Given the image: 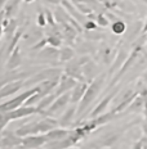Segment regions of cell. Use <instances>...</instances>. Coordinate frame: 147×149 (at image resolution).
<instances>
[{
  "instance_id": "6da1fadb",
  "label": "cell",
  "mask_w": 147,
  "mask_h": 149,
  "mask_svg": "<svg viewBox=\"0 0 147 149\" xmlns=\"http://www.w3.org/2000/svg\"><path fill=\"white\" fill-rule=\"evenodd\" d=\"M105 79H106V73H101V74H98L92 82H89L85 94H84V97L81 98V100L79 102V105H77L76 117L81 118V117L85 116V111L92 105V103L96 100V98L98 97V94L101 93L103 84H105Z\"/></svg>"
},
{
  "instance_id": "7a4b0ae2",
  "label": "cell",
  "mask_w": 147,
  "mask_h": 149,
  "mask_svg": "<svg viewBox=\"0 0 147 149\" xmlns=\"http://www.w3.org/2000/svg\"><path fill=\"white\" fill-rule=\"evenodd\" d=\"M57 126H58L57 120H54L53 117L45 116L41 120H37V121H34V122H29L20 126L14 132L18 136H21V138H25V136H29V135L46 134L48 131H51V130H53Z\"/></svg>"
},
{
  "instance_id": "3957f363",
  "label": "cell",
  "mask_w": 147,
  "mask_h": 149,
  "mask_svg": "<svg viewBox=\"0 0 147 149\" xmlns=\"http://www.w3.org/2000/svg\"><path fill=\"white\" fill-rule=\"evenodd\" d=\"M136 123H137V121L136 122L129 123V125H125L124 127H120V129L112 130L110 132H106V134L99 136V138H97L96 140H93V141H90L89 144H87L85 147H84V149H107V148H111L112 145L116 144L119 141V139L123 136L125 130H128L129 127L134 126Z\"/></svg>"
},
{
  "instance_id": "277c9868",
  "label": "cell",
  "mask_w": 147,
  "mask_h": 149,
  "mask_svg": "<svg viewBox=\"0 0 147 149\" xmlns=\"http://www.w3.org/2000/svg\"><path fill=\"white\" fill-rule=\"evenodd\" d=\"M39 90V86H35V88H31L30 90H26V91L21 93L20 95H17V97H14L13 99H11V100L5 102V103L0 104V111L1 112H12L14 109H17V108L22 107L25 104V102L29 99L32 94H35V93Z\"/></svg>"
},
{
  "instance_id": "5b68a950",
  "label": "cell",
  "mask_w": 147,
  "mask_h": 149,
  "mask_svg": "<svg viewBox=\"0 0 147 149\" xmlns=\"http://www.w3.org/2000/svg\"><path fill=\"white\" fill-rule=\"evenodd\" d=\"M68 103L70 102V93H65V94L59 95V97L56 98V100L52 103V105L44 112V117H53L54 118L56 116H61L65 111H66Z\"/></svg>"
},
{
  "instance_id": "8992f818",
  "label": "cell",
  "mask_w": 147,
  "mask_h": 149,
  "mask_svg": "<svg viewBox=\"0 0 147 149\" xmlns=\"http://www.w3.org/2000/svg\"><path fill=\"white\" fill-rule=\"evenodd\" d=\"M63 73L61 71V68H46V70L41 71V72L34 74L32 77H30L27 81H25V85H39L40 82L45 81V80H52V79H59L61 74Z\"/></svg>"
},
{
  "instance_id": "52a82bcc",
  "label": "cell",
  "mask_w": 147,
  "mask_h": 149,
  "mask_svg": "<svg viewBox=\"0 0 147 149\" xmlns=\"http://www.w3.org/2000/svg\"><path fill=\"white\" fill-rule=\"evenodd\" d=\"M139 94L138 90H133V89H128L121 94L120 99H116V105L112 108V111H115L116 113H124L127 111V108L130 105V103L136 99V97Z\"/></svg>"
},
{
  "instance_id": "ba28073f",
  "label": "cell",
  "mask_w": 147,
  "mask_h": 149,
  "mask_svg": "<svg viewBox=\"0 0 147 149\" xmlns=\"http://www.w3.org/2000/svg\"><path fill=\"white\" fill-rule=\"evenodd\" d=\"M119 89H120L119 86H114V88H112V91L108 93V94L106 95V97L103 98L98 104H97V107L94 108V109H93V111L89 113V118H94V117H98V116H101L102 113H105V112L107 111V107L111 104V102L114 100L115 97L117 95Z\"/></svg>"
},
{
  "instance_id": "9c48e42d",
  "label": "cell",
  "mask_w": 147,
  "mask_h": 149,
  "mask_svg": "<svg viewBox=\"0 0 147 149\" xmlns=\"http://www.w3.org/2000/svg\"><path fill=\"white\" fill-rule=\"evenodd\" d=\"M48 143L45 134H37V135H29L22 138V143L20 144L18 149H39L40 147L45 145Z\"/></svg>"
},
{
  "instance_id": "30bf717a",
  "label": "cell",
  "mask_w": 147,
  "mask_h": 149,
  "mask_svg": "<svg viewBox=\"0 0 147 149\" xmlns=\"http://www.w3.org/2000/svg\"><path fill=\"white\" fill-rule=\"evenodd\" d=\"M76 84H77V80L76 79H74V77L68 76V74H66V73L63 72V73L61 74V77H59L58 86L54 90L56 95L59 97V95L65 94V93H70L71 90L75 88V85H76Z\"/></svg>"
},
{
  "instance_id": "8fae6325",
  "label": "cell",
  "mask_w": 147,
  "mask_h": 149,
  "mask_svg": "<svg viewBox=\"0 0 147 149\" xmlns=\"http://www.w3.org/2000/svg\"><path fill=\"white\" fill-rule=\"evenodd\" d=\"M146 100H147V86L143 90H141L139 94L136 97V99L127 108L125 113H138V112H142L143 108H145Z\"/></svg>"
},
{
  "instance_id": "7c38bea8",
  "label": "cell",
  "mask_w": 147,
  "mask_h": 149,
  "mask_svg": "<svg viewBox=\"0 0 147 149\" xmlns=\"http://www.w3.org/2000/svg\"><path fill=\"white\" fill-rule=\"evenodd\" d=\"M25 85V81L22 79H18L15 81H11V82H7L0 88V99H4V98H8L11 95L15 94L18 90H21V88Z\"/></svg>"
},
{
  "instance_id": "4fadbf2b",
  "label": "cell",
  "mask_w": 147,
  "mask_h": 149,
  "mask_svg": "<svg viewBox=\"0 0 147 149\" xmlns=\"http://www.w3.org/2000/svg\"><path fill=\"white\" fill-rule=\"evenodd\" d=\"M0 143H1L3 148H18L20 144L22 143V138L18 136L14 131L9 132H1V138H0Z\"/></svg>"
},
{
  "instance_id": "5bb4252c",
  "label": "cell",
  "mask_w": 147,
  "mask_h": 149,
  "mask_svg": "<svg viewBox=\"0 0 147 149\" xmlns=\"http://www.w3.org/2000/svg\"><path fill=\"white\" fill-rule=\"evenodd\" d=\"M37 109L35 105H22V107L17 108V109L9 112V118L11 121L14 120H21V118H26L29 116H32V114H36Z\"/></svg>"
},
{
  "instance_id": "9a60e30c",
  "label": "cell",
  "mask_w": 147,
  "mask_h": 149,
  "mask_svg": "<svg viewBox=\"0 0 147 149\" xmlns=\"http://www.w3.org/2000/svg\"><path fill=\"white\" fill-rule=\"evenodd\" d=\"M89 84L87 81H77V84L75 85V88L70 91V102L72 104H76L81 100V98L84 97L87 89H88Z\"/></svg>"
},
{
  "instance_id": "2e32d148",
  "label": "cell",
  "mask_w": 147,
  "mask_h": 149,
  "mask_svg": "<svg viewBox=\"0 0 147 149\" xmlns=\"http://www.w3.org/2000/svg\"><path fill=\"white\" fill-rule=\"evenodd\" d=\"M76 111H77V107L76 105H72L70 108H66V111L59 116V118L57 120L58 121V126L59 127H65L67 129L68 126H71V123L74 122V118L76 116Z\"/></svg>"
},
{
  "instance_id": "e0dca14e",
  "label": "cell",
  "mask_w": 147,
  "mask_h": 149,
  "mask_svg": "<svg viewBox=\"0 0 147 149\" xmlns=\"http://www.w3.org/2000/svg\"><path fill=\"white\" fill-rule=\"evenodd\" d=\"M22 63V55L20 52V46L13 49V52L9 54L8 58V63H7V70L9 71H14L15 68H18Z\"/></svg>"
},
{
  "instance_id": "ac0fdd59",
  "label": "cell",
  "mask_w": 147,
  "mask_h": 149,
  "mask_svg": "<svg viewBox=\"0 0 147 149\" xmlns=\"http://www.w3.org/2000/svg\"><path fill=\"white\" fill-rule=\"evenodd\" d=\"M83 76H84V80L88 84L92 82L97 77V64L92 59L87 62L83 66Z\"/></svg>"
},
{
  "instance_id": "d6986e66",
  "label": "cell",
  "mask_w": 147,
  "mask_h": 149,
  "mask_svg": "<svg viewBox=\"0 0 147 149\" xmlns=\"http://www.w3.org/2000/svg\"><path fill=\"white\" fill-rule=\"evenodd\" d=\"M37 58H43L45 61H56L59 59V49L58 48H53V46H45L41 50H39Z\"/></svg>"
},
{
  "instance_id": "ffe728a7",
  "label": "cell",
  "mask_w": 147,
  "mask_h": 149,
  "mask_svg": "<svg viewBox=\"0 0 147 149\" xmlns=\"http://www.w3.org/2000/svg\"><path fill=\"white\" fill-rule=\"evenodd\" d=\"M68 132H70V130L65 129V127H54L53 130H51V131H48L45 134L46 139H48V143L49 141H57V140H61V139L66 138V136L68 135Z\"/></svg>"
},
{
  "instance_id": "44dd1931",
  "label": "cell",
  "mask_w": 147,
  "mask_h": 149,
  "mask_svg": "<svg viewBox=\"0 0 147 149\" xmlns=\"http://www.w3.org/2000/svg\"><path fill=\"white\" fill-rule=\"evenodd\" d=\"M20 3H21V0H8V3L5 4V8H4L5 19H12L13 18V15L18 12Z\"/></svg>"
},
{
  "instance_id": "7402d4cb",
  "label": "cell",
  "mask_w": 147,
  "mask_h": 149,
  "mask_svg": "<svg viewBox=\"0 0 147 149\" xmlns=\"http://www.w3.org/2000/svg\"><path fill=\"white\" fill-rule=\"evenodd\" d=\"M128 58V54L125 53L124 50H121L120 53L117 54V57L114 59V64L111 66V70H110V74H112L114 72H116V71H119L121 68V66L124 64V62L127 61Z\"/></svg>"
},
{
  "instance_id": "603a6c76",
  "label": "cell",
  "mask_w": 147,
  "mask_h": 149,
  "mask_svg": "<svg viewBox=\"0 0 147 149\" xmlns=\"http://www.w3.org/2000/svg\"><path fill=\"white\" fill-rule=\"evenodd\" d=\"M74 55L75 52L70 46H63L59 49V61L61 62H70L71 59H74Z\"/></svg>"
},
{
  "instance_id": "cb8c5ba5",
  "label": "cell",
  "mask_w": 147,
  "mask_h": 149,
  "mask_svg": "<svg viewBox=\"0 0 147 149\" xmlns=\"http://www.w3.org/2000/svg\"><path fill=\"white\" fill-rule=\"evenodd\" d=\"M98 55H99V58L102 59L103 63H110L111 61H114L112 59V49L111 48H108V46H106V48H102V49H99V52H98Z\"/></svg>"
},
{
  "instance_id": "d4e9b609",
  "label": "cell",
  "mask_w": 147,
  "mask_h": 149,
  "mask_svg": "<svg viewBox=\"0 0 147 149\" xmlns=\"http://www.w3.org/2000/svg\"><path fill=\"white\" fill-rule=\"evenodd\" d=\"M111 30L115 35H123V33H125V31H127V23L124 21L117 19L111 24Z\"/></svg>"
},
{
  "instance_id": "484cf974",
  "label": "cell",
  "mask_w": 147,
  "mask_h": 149,
  "mask_svg": "<svg viewBox=\"0 0 147 149\" xmlns=\"http://www.w3.org/2000/svg\"><path fill=\"white\" fill-rule=\"evenodd\" d=\"M9 121H11V118H9V112L0 111V134H1L3 130L5 129V126L8 125Z\"/></svg>"
},
{
  "instance_id": "4316f807",
  "label": "cell",
  "mask_w": 147,
  "mask_h": 149,
  "mask_svg": "<svg viewBox=\"0 0 147 149\" xmlns=\"http://www.w3.org/2000/svg\"><path fill=\"white\" fill-rule=\"evenodd\" d=\"M85 36L88 40H101L105 37L103 33H99V32H96V30H92V31H87L85 32Z\"/></svg>"
},
{
  "instance_id": "83f0119b",
  "label": "cell",
  "mask_w": 147,
  "mask_h": 149,
  "mask_svg": "<svg viewBox=\"0 0 147 149\" xmlns=\"http://www.w3.org/2000/svg\"><path fill=\"white\" fill-rule=\"evenodd\" d=\"M94 21H96L97 26H99V27H107L108 26V19L106 18V15H103V14H97Z\"/></svg>"
},
{
  "instance_id": "f1b7e54d",
  "label": "cell",
  "mask_w": 147,
  "mask_h": 149,
  "mask_svg": "<svg viewBox=\"0 0 147 149\" xmlns=\"http://www.w3.org/2000/svg\"><path fill=\"white\" fill-rule=\"evenodd\" d=\"M46 44H48V41H46V37L45 39H41V40H39L37 42H35V44L32 45V48H31V50L32 52H36V50H41L43 48H45Z\"/></svg>"
},
{
  "instance_id": "f546056e",
  "label": "cell",
  "mask_w": 147,
  "mask_h": 149,
  "mask_svg": "<svg viewBox=\"0 0 147 149\" xmlns=\"http://www.w3.org/2000/svg\"><path fill=\"white\" fill-rule=\"evenodd\" d=\"M97 23H96V21H93V19H88L85 23H84V29H85L87 31H92V30H97Z\"/></svg>"
},
{
  "instance_id": "4dcf8cb0",
  "label": "cell",
  "mask_w": 147,
  "mask_h": 149,
  "mask_svg": "<svg viewBox=\"0 0 147 149\" xmlns=\"http://www.w3.org/2000/svg\"><path fill=\"white\" fill-rule=\"evenodd\" d=\"M45 18H46V23H49L51 26H54V15L52 14V12L49 10V9H45Z\"/></svg>"
},
{
  "instance_id": "1f68e13d",
  "label": "cell",
  "mask_w": 147,
  "mask_h": 149,
  "mask_svg": "<svg viewBox=\"0 0 147 149\" xmlns=\"http://www.w3.org/2000/svg\"><path fill=\"white\" fill-rule=\"evenodd\" d=\"M37 24H39V26H41V27H44L45 24H46V18H45V14H43V13L37 14Z\"/></svg>"
},
{
  "instance_id": "d6a6232c",
  "label": "cell",
  "mask_w": 147,
  "mask_h": 149,
  "mask_svg": "<svg viewBox=\"0 0 147 149\" xmlns=\"http://www.w3.org/2000/svg\"><path fill=\"white\" fill-rule=\"evenodd\" d=\"M132 149H143V147H142V141H136L133 144V147H132Z\"/></svg>"
},
{
  "instance_id": "836d02e7",
  "label": "cell",
  "mask_w": 147,
  "mask_h": 149,
  "mask_svg": "<svg viewBox=\"0 0 147 149\" xmlns=\"http://www.w3.org/2000/svg\"><path fill=\"white\" fill-rule=\"evenodd\" d=\"M141 141H142L143 149H147V136H146V135H143L142 138H141Z\"/></svg>"
},
{
  "instance_id": "e575fe53",
  "label": "cell",
  "mask_w": 147,
  "mask_h": 149,
  "mask_svg": "<svg viewBox=\"0 0 147 149\" xmlns=\"http://www.w3.org/2000/svg\"><path fill=\"white\" fill-rule=\"evenodd\" d=\"M142 131H143V134L147 136V121L146 120L142 122Z\"/></svg>"
},
{
  "instance_id": "d590c367",
  "label": "cell",
  "mask_w": 147,
  "mask_h": 149,
  "mask_svg": "<svg viewBox=\"0 0 147 149\" xmlns=\"http://www.w3.org/2000/svg\"><path fill=\"white\" fill-rule=\"evenodd\" d=\"M142 33H143V35L147 33V17H146L145 22H143V24H142Z\"/></svg>"
},
{
  "instance_id": "8d00e7d4",
  "label": "cell",
  "mask_w": 147,
  "mask_h": 149,
  "mask_svg": "<svg viewBox=\"0 0 147 149\" xmlns=\"http://www.w3.org/2000/svg\"><path fill=\"white\" fill-rule=\"evenodd\" d=\"M7 3H8V0H0V10H3V8L5 7Z\"/></svg>"
},
{
  "instance_id": "74e56055",
  "label": "cell",
  "mask_w": 147,
  "mask_h": 149,
  "mask_svg": "<svg viewBox=\"0 0 147 149\" xmlns=\"http://www.w3.org/2000/svg\"><path fill=\"white\" fill-rule=\"evenodd\" d=\"M23 1H25V3H32L34 0H23Z\"/></svg>"
},
{
  "instance_id": "f35d334b",
  "label": "cell",
  "mask_w": 147,
  "mask_h": 149,
  "mask_svg": "<svg viewBox=\"0 0 147 149\" xmlns=\"http://www.w3.org/2000/svg\"><path fill=\"white\" fill-rule=\"evenodd\" d=\"M68 149H79V148H75V147H71V148H68Z\"/></svg>"
},
{
  "instance_id": "ab89813d",
  "label": "cell",
  "mask_w": 147,
  "mask_h": 149,
  "mask_svg": "<svg viewBox=\"0 0 147 149\" xmlns=\"http://www.w3.org/2000/svg\"><path fill=\"white\" fill-rule=\"evenodd\" d=\"M3 149H11V148H3Z\"/></svg>"
},
{
  "instance_id": "60d3db41",
  "label": "cell",
  "mask_w": 147,
  "mask_h": 149,
  "mask_svg": "<svg viewBox=\"0 0 147 149\" xmlns=\"http://www.w3.org/2000/svg\"><path fill=\"white\" fill-rule=\"evenodd\" d=\"M0 148H1V143H0Z\"/></svg>"
}]
</instances>
